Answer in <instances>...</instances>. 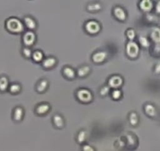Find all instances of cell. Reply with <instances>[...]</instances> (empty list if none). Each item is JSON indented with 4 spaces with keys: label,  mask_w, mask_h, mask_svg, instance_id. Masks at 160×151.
I'll return each mask as SVG.
<instances>
[{
    "label": "cell",
    "mask_w": 160,
    "mask_h": 151,
    "mask_svg": "<svg viewBox=\"0 0 160 151\" xmlns=\"http://www.w3.org/2000/svg\"><path fill=\"white\" fill-rule=\"evenodd\" d=\"M7 30L11 32H21L23 30V24L19 20L16 18H10L6 22Z\"/></svg>",
    "instance_id": "obj_1"
},
{
    "label": "cell",
    "mask_w": 160,
    "mask_h": 151,
    "mask_svg": "<svg viewBox=\"0 0 160 151\" xmlns=\"http://www.w3.org/2000/svg\"><path fill=\"white\" fill-rule=\"evenodd\" d=\"M127 52L131 58H136L139 52V47L134 42H130L127 46Z\"/></svg>",
    "instance_id": "obj_2"
},
{
    "label": "cell",
    "mask_w": 160,
    "mask_h": 151,
    "mask_svg": "<svg viewBox=\"0 0 160 151\" xmlns=\"http://www.w3.org/2000/svg\"><path fill=\"white\" fill-rule=\"evenodd\" d=\"M77 96H78V99L81 100L82 102H90L92 98L90 92L87 90H84V89L78 91V93H77Z\"/></svg>",
    "instance_id": "obj_3"
},
{
    "label": "cell",
    "mask_w": 160,
    "mask_h": 151,
    "mask_svg": "<svg viewBox=\"0 0 160 151\" xmlns=\"http://www.w3.org/2000/svg\"><path fill=\"white\" fill-rule=\"evenodd\" d=\"M86 29L90 33H97L100 30V26L96 21H89L86 24Z\"/></svg>",
    "instance_id": "obj_4"
},
{
    "label": "cell",
    "mask_w": 160,
    "mask_h": 151,
    "mask_svg": "<svg viewBox=\"0 0 160 151\" xmlns=\"http://www.w3.org/2000/svg\"><path fill=\"white\" fill-rule=\"evenodd\" d=\"M151 39H152L155 44H160V29L155 27L152 29L151 32Z\"/></svg>",
    "instance_id": "obj_5"
},
{
    "label": "cell",
    "mask_w": 160,
    "mask_h": 151,
    "mask_svg": "<svg viewBox=\"0 0 160 151\" xmlns=\"http://www.w3.org/2000/svg\"><path fill=\"white\" fill-rule=\"evenodd\" d=\"M23 41L26 46H31L35 41V35L32 32H28L24 34L23 37Z\"/></svg>",
    "instance_id": "obj_6"
},
{
    "label": "cell",
    "mask_w": 160,
    "mask_h": 151,
    "mask_svg": "<svg viewBox=\"0 0 160 151\" xmlns=\"http://www.w3.org/2000/svg\"><path fill=\"white\" fill-rule=\"evenodd\" d=\"M122 79L119 76H112V78H110L108 81V84L110 87H113V88H117V87H119L121 84H122Z\"/></svg>",
    "instance_id": "obj_7"
},
{
    "label": "cell",
    "mask_w": 160,
    "mask_h": 151,
    "mask_svg": "<svg viewBox=\"0 0 160 151\" xmlns=\"http://www.w3.org/2000/svg\"><path fill=\"white\" fill-rule=\"evenodd\" d=\"M114 14L120 21H123L126 19V13L122 8L120 7H115L114 9Z\"/></svg>",
    "instance_id": "obj_8"
},
{
    "label": "cell",
    "mask_w": 160,
    "mask_h": 151,
    "mask_svg": "<svg viewBox=\"0 0 160 151\" xmlns=\"http://www.w3.org/2000/svg\"><path fill=\"white\" fill-rule=\"evenodd\" d=\"M107 58V54L105 52H97L93 55V60L95 62H102Z\"/></svg>",
    "instance_id": "obj_9"
},
{
    "label": "cell",
    "mask_w": 160,
    "mask_h": 151,
    "mask_svg": "<svg viewBox=\"0 0 160 151\" xmlns=\"http://www.w3.org/2000/svg\"><path fill=\"white\" fill-rule=\"evenodd\" d=\"M140 7H141V10H143L144 11L148 12L152 10V8L153 7V3L152 2L149 1V0H146V1H142L140 3Z\"/></svg>",
    "instance_id": "obj_10"
},
{
    "label": "cell",
    "mask_w": 160,
    "mask_h": 151,
    "mask_svg": "<svg viewBox=\"0 0 160 151\" xmlns=\"http://www.w3.org/2000/svg\"><path fill=\"white\" fill-rule=\"evenodd\" d=\"M144 110L145 112L148 116L154 117L156 115V109H155V106L152 104H147L144 106Z\"/></svg>",
    "instance_id": "obj_11"
},
{
    "label": "cell",
    "mask_w": 160,
    "mask_h": 151,
    "mask_svg": "<svg viewBox=\"0 0 160 151\" xmlns=\"http://www.w3.org/2000/svg\"><path fill=\"white\" fill-rule=\"evenodd\" d=\"M9 86V81L6 76H0V91H5Z\"/></svg>",
    "instance_id": "obj_12"
},
{
    "label": "cell",
    "mask_w": 160,
    "mask_h": 151,
    "mask_svg": "<svg viewBox=\"0 0 160 151\" xmlns=\"http://www.w3.org/2000/svg\"><path fill=\"white\" fill-rule=\"evenodd\" d=\"M23 117V109L20 107H17L13 112V119L17 121H21Z\"/></svg>",
    "instance_id": "obj_13"
},
{
    "label": "cell",
    "mask_w": 160,
    "mask_h": 151,
    "mask_svg": "<svg viewBox=\"0 0 160 151\" xmlns=\"http://www.w3.org/2000/svg\"><path fill=\"white\" fill-rule=\"evenodd\" d=\"M49 109H50V106H49L48 105L42 104L40 105V106H38V107H37L36 111L38 113H39V114H44V113H46V112L49 110Z\"/></svg>",
    "instance_id": "obj_14"
},
{
    "label": "cell",
    "mask_w": 160,
    "mask_h": 151,
    "mask_svg": "<svg viewBox=\"0 0 160 151\" xmlns=\"http://www.w3.org/2000/svg\"><path fill=\"white\" fill-rule=\"evenodd\" d=\"M53 122L54 124L58 128H61L64 125V121H63L62 117L59 115H56V116L53 117Z\"/></svg>",
    "instance_id": "obj_15"
},
{
    "label": "cell",
    "mask_w": 160,
    "mask_h": 151,
    "mask_svg": "<svg viewBox=\"0 0 160 151\" xmlns=\"http://www.w3.org/2000/svg\"><path fill=\"white\" fill-rule=\"evenodd\" d=\"M55 63H56V60L54 58H49L43 61V66L46 68H50L54 65Z\"/></svg>",
    "instance_id": "obj_16"
},
{
    "label": "cell",
    "mask_w": 160,
    "mask_h": 151,
    "mask_svg": "<svg viewBox=\"0 0 160 151\" xmlns=\"http://www.w3.org/2000/svg\"><path fill=\"white\" fill-rule=\"evenodd\" d=\"M64 74L68 78H73L75 76V72L72 69L69 67H66L64 69Z\"/></svg>",
    "instance_id": "obj_17"
},
{
    "label": "cell",
    "mask_w": 160,
    "mask_h": 151,
    "mask_svg": "<svg viewBox=\"0 0 160 151\" xmlns=\"http://www.w3.org/2000/svg\"><path fill=\"white\" fill-rule=\"evenodd\" d=\"M47 85H48V83H47V81H45V80L41 81L39 82V84H38V86H37V90L38 91H43L47 87Z\"/></svg>",
    "instance_id": "obj_18"
},
{
    "label": "cell",
    "mask_w": 160,
    "mask_h": 151,
    "mask_svg": "<svg viewBox=\"0 0 160 151\" xmlns=\"http://www.w3.org/2000/svg\"><path fill=\"white\" fill-rule=\"evenodd\" d=\"M24 23L29 29H34L35 27V22L33 19L31 18H24Z\"/></svg>",
    "instance_id": "obj_19"
},
{
    "label": "cell",
    "mask_w": 160,
    "mask_h": 151,
    "mask_svg": "<svg viewBox=\"0 0 160 151\" xmlns=\"http://www.w3.org/2000/svg\"><path fill=\"white\" fill-rule=\"evenodd\" d=\"M90 71V68L88 66H84V67L80 68L78 70V75L79 76H85Z\"/></svg>",
    "instance_id": "obj_20"
},
{
    "label": "cell",
    "mask_w": 160,
    "mask_h": 151,
    "mask_svg": "<svg viewBox=\"0 0 160 151\" xmlns=\"http://www.w3.org/2000/svg\"><path fill=\"white\" fill-rule=\"evenodd\" d=\"M130 121L131 124L133 125H136L138 122V117L135 112H132L130 115Z\"/></svg>",
    "instance_id": "obj_21"
},
{
    "label": "cell",
    "mask_w": 160,
    "mask_h": 151,
    "mask_svg": "<svg viewBox=\"0 0 160 151\" xmlns=\"http://www.w3.org/2000/svg\"><path fill=\"white\" fill-rule=\"evenodd\" d=\"M139 42H140V44H141L144 47H148L150 46V43H149L148 39L146 37H144V36L140 37Z\"/></svg>",
    "instance_id": "obj_22"
},
{
    "label": "cell",
    "mask_w": 160,
    "mask_h": 151,
    "mask_svg": "<svg viewBox=\"0 0 160 151\" xmlns=\"http://www.w3.org/2000/svg\"><path fill=\"white\" fill-rule=\"evenodd\" d=\"M9 88H10V92H12V93L13 94L18 93V92L20 91V90H21V87H20V85H18V84H12Z\"/></svg>",
    "instance_id": "obj_23"
},
{
    "label": "cell",
    "mask_w": 160,
    "mask_h": 151,
    "mask_svg": "<svg viewBox=\"0 0 160 151\" xmlns=\"http://www.w3.org/2000/svg\"><path fill=\"white\" fill-rule=\"evenodd\" d=\"M127 35L130 40H133L135 37V32L133 30V29H128L127 32Z\"/></svg>",
    "instance_id": "obj_24"
},
{
    "label": "cell",
    "mask_w": 160,
    "mask_h": 151,
    "mask_svg": "<svg viewBox=\"0 0 160 151\" xmlns=\"http://www.w3.org/2000/svg\"><path fill=\"white\" fill-rule=\"evenodd\" d=\"M101 9V5L98 3H94V4H91V5L88 6V10H98Z\"/></svg>",
    "instance_id": "obj_25"
},
{
    "label": "cell",
    "mask_w": 160,
    "mask_h": 151,
    "mask_svg": "<svg viewBox=\"0 0 160 151\" xmlns=\"http://www.w3.org/2000/svg\"><path fill=\"white\" fill-rule=\"evenodd\" d=\"M42 55L41 52L36 51L33 54V59L35 60V61H40V60L42 59Z\"/></svg>",
    "instance_id": "obj_26"
},
{
    "label": "cell",
    "mask_w": 160,
    "mask_h": 151,
    "mask_svg": "<svg viewBox=\"0 0 160 151\" xmlns=\"http://www.w3.org/2000/svg\"><path fill=\"white\" fill-rule=\"evenodd\" d=\"M154 55L159 56L160 55V44H155L153 48Z\"/></svg>",
    "instance_id": "obj_27"
},
{
    "label": "cell",
    "mask_w": 160,
    "mask_h": 151,
    "mask_svg": "<svg viewBox=\"0 0 160 151\" xmlns=\"http://www.w3.org/2000/svg\"><path fill=\"white\" fill-rule=\"evenodd\" d=\"M121 95H122V94H121V91H120L119 90H118V89H115V90L113 91V92H112V97H113L114 98H115V99L119 98Z\"/></svg>",
    "instance_id": "obj_28"
},
{
    "label": "cell",
    "mask_w": 160,
    "mask_h": 151,
    "mask_svg": "<svg viewBox=\"0 0 160 151\" xmlns=\"http://www.w3.org/2000/svg\"><path fill=\"white\" fill-rule=\"evenodd\" d=\"M86 138V132H81L78 134V141L79 143H82Z\"/></svg>",
    "instance_id": "obj_29"
},
{
    "label": "cell",
    "mask_w": 160,
    "mask_h": 151,
    "mask_svg": "<svg viewBox=\"0 0 160 151\" xmlns=\"http://www.w3.org/2000/svg\"><path fill=\"white\" fill-rule=\"evenodd\" d=\"M146 18H147L148 21H149L150 22H154V21L156 20V18L155 17V15L151 14V13H148V14L146 15Z\"/></svg>",
    "instance_id": "obj_30"
},
{
    "label": "cell",
    "mask_w": 160,
    "mask_h": 151,
    "mask_svg": "<svg viewBox=\"0 0 160 151\" xmlns=\"http://www.w3.org/2000/svg\"><path fill=\"white\" fill-rule=\"evenodd\" d=\"M108 91H109L108 87H103V88L101 90V94L102 95H107L108 93Z\"/></svg>",
    "instance_id": "obj_31"
},
{
    "label": "cell",
    "mask_w": 160,
    "mask_h": 151,
    "mask_svg": "<svg viewBox=\"0 0 160 151\" xmlns=\"http://www.w3.org/2000/svg\"><path fill=\"white\" fill-rule=\"evenodd\" d=\"M23 53H24V55H25L27 58H28V57L31 56V50H29V49H28V48L24 49V51H23Z\"/></svg>",
    "instance_id": "obj_32"
},
{
    "label": "cell",
    "mask_w": 160,
    "mask_h": 151,
    "mask_svg": "<svg viewBox=\"0 0 160 151\" xmlns=\"http://www.w3.org/2000/svg\"><path fill=\"white\" fill-rule=\"evenodd\" d=\"M155 73H160V62L157 63L155 66Z\"/></svg>",
    "instance_id": "obj_33"
},
{
    "label": "cell",
    "mask_w": 160,
    "mask_h": 151,
    "mask_svg": "<svg viewBox=\"0 0 160 151\" xmlns=\"http://www.w3.org/2000/svg\"><path fill=\"white\" fill-rule=\"evenodd\" d=\"M155 12L157 13H160V1L156 3V5H155Z\"/></svg>",
    "instance_id": "obj_34"
},
{
    "label": "cell",
    "mask_w": 160,
    "mask_h": 151,
    "mask_svg": "<svg viewBox=\"0 0 160 151\" xmlns=\"http://www.w3.org/2000/svg\"><path fill=\"white\" fill-rule=\"evenodd\" d=\"M127 138H128L129 143H130V145L134 144V143H135V138H132L131 135H128V136H127Z\"/></svg>",
    "instance_id": "obj_35"
},
{
    "label": "cell",
    "mask_w": 160,
    "mask_h": 151,
    "mask_svg": "<svg viewBox=\"0 0 160 151\" xmlns=\"http://www.w3.org/2000/svg\"><path fill=\"white\" fill-rule=\"evenodd\" d=\"M83 151H94V149H93L90 146L87 145V146H85L83 147Z\"/></svg>",
    "instance_id": "obj_36"
}]
</instances>
